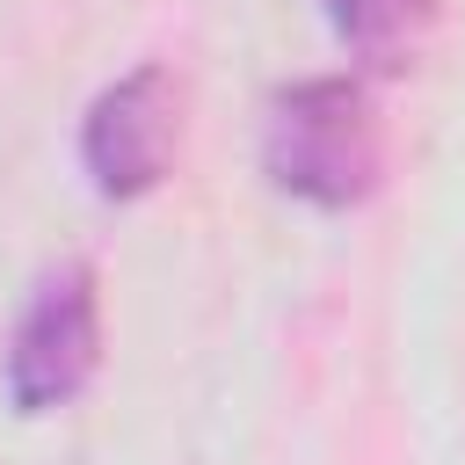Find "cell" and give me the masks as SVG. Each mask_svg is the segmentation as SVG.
Returning a JSON list of instances; mask_svg holds the SVG:
<instances>
[{"mask_svg": "<svg viewBox=\"0 0 465 465\" xmlns=\"http://www.w3.org/2000/svg\"><path fill=\"white\" fill-rule=\"evenodd\" d=\"M320 15H327L334 44H341L356 65L400 73V65L421 51V36H429L436 0H320Z\"/></svg>", "mask_w": 465, "mask_h": 465, "instance_id": "cell-4", "label": "cell"}, {"mask_svg": "<svg viewBox=\"0 0 465 465\" xmlns=\"http://www.w3.org/2000/svg\"><path fill=\"white\" fill-rule=\"evenodd\" d=\"M174 153V80L167 65H131L124 80H109L87 116H80V167L109 203H131L145 189H160Z\"/></svg>", "mask_w": 465, "mask_h": 465, "instance_id": "cell-3", "label": "cell"}, {"mask_svg": "<svg viewBox=\"0 0 465 465\" xmlns=\"http://www.w3.org/2000/svg\"><path fill=\"white\" fill-rule=\"evenodd\" d=\"M102 363V298H94V269L87 262H65L51 269L15 334H7V407L15 414H51L65 407Z\"/></svg>", "mask_w": 465, "mask_h": 465, "instance_id": "cell-2", "label": "cell"}, {"mask_svg": "<svg viewBox=\"0 0 465 465\" xmlns=\"http://www.w3.org/2000/svg\"><path fill=\"white\" fill-rule=\"evenodd\" d=\"M378 160H385V138H378L371 87L356 73L291 80L262 116V174L312 211L363 203L378 189Z\"/></svg>", "mask_w": 465, "mask_h": 465, "instance_id": "cell-1", "label": "cell"}]
</instances>
